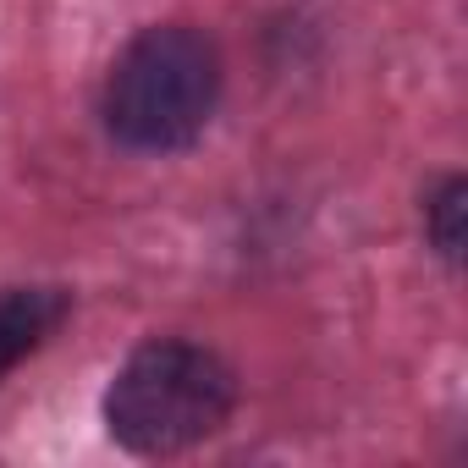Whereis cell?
<instances>
[{"label": "cell", "mask_w": 468, "mask_h": 468, "mask_svg": "<svg viewBox=\"0 0 468 468\" xmlns=\"http://www.w3.org/2000/svg\"><path fill=\"white\" fill-rule=\"evenodd\" d=\"M220 94L215 45L182 23L144 28L111 67L105 122L127 149H182L204 133Z\"/></svg>", "instance_id": "obj_1"}, {"label": "cell", "mask_w": 468, "mask_h": 468, "mask_svg": "<svg viewBox=\"0 0 468 468\" xmlns=\"http://www.w3.org/2000/svg\"><path fill=\"white\" fill-rule=\"evenodd\" d=\"M231 369L193 342H144L105 391V424L127 452L165 457L215 435L231 413Z\"/></svg>", "instance_id": "obj_2"}, {"label": "cell", "mask_w": 468, "mask_h": 468, "mask_svg": "<svg viewBox=\"0 0 468 468\" xmlns=\"http://www.w3.org/2000/svg\"><path fill=\"white\" fill-rule=\"evenodd\" d=\"M67 320L61 287H12L0 292V375H12L28 353H39Z\"/></svg>", "instance_id": "obj_3"}, {"label": "cell", "mask_w": 468, "mask_h": 468, "mask_svg": "<svg viewBox=\"0 0 468 468\" xmlns=\"http://www.w3.org/2000/svg\"><path fill=\"white\" fill-rule=\"evenodd\" d=\"M463 215H468V182H463V176H446L441 193L424 204L430 243L441 249V260H457V254H463Z\"/></svg>", "instance_id": "obj_4"}]
</instances>
